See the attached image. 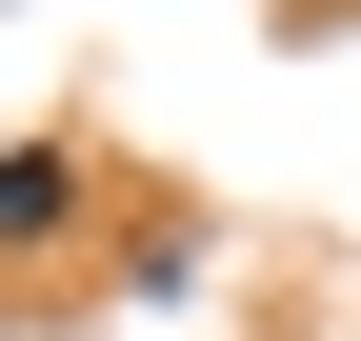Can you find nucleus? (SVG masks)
<instances>
[{"instance_id": "nucleus-1", "label": "nucleus", "mask_w": 361, "mask_h": 341, "mask_svg": "<svg viewBox=\"0 0 361 341\" xmlns=\"http://www.w3.org/2000/svg\"><path fill=\"white\" fill-rule=\"evenodd\" d=\"M80 201H101L80 141H0V261H20V241H80Z\"/></svg>"}]
</instances>
